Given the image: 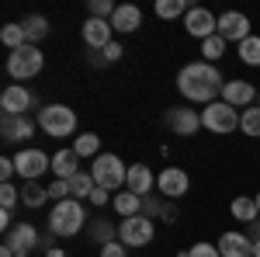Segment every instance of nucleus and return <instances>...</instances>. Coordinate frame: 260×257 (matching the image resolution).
Listing matches in <instances>:
<instances>
[{"label": "nucleus", "instance_id": "obj_7", "mask_svg": "<svg viewBox=\"0 0 260 257\" xmlns=\"http://www.w3.org/2000/svg\"><path fill=\"white\" fill-rule=\"evenodd\" d=\"M156 237V222L149 216H132V219H121L118 222V240L128 247V250H136V247H149Z\"/></svg>", "mask_w": 260, "mask_h": 257}, {"label": "nucleus", "instance_id": "obj_21", "mask_svg": "<svg viewBox=\"0 0 260 257\" xmlns=\"http://www.w3.org/2000/svg\"><path fill=\"white\" fill-rule=\"evenodd\" d=\"M52 174H56V181H70L73 174H80V157H77L73 146L52 153Z\"/></svg>", "mask_w": 260, "mask_h": 257}, {"label": "nucleus", "instance_id": "obj_4", "mask_svg": "<svg viewBox=\"0 0 260 257\" xmlns=\"http://www.w3.org/2000/svg\"><path fill=\"white\" fill-rule=\"evenodd\" d=\"M90 174H94V184H98V188H108V191H125L128 167L121 163L118 153H101V157L90 163Z\"/></svg>", "mask_w": 260, "mask_h": 257}, {"label": "nucleus", "instance_id": "obj_29", "mask_svg": "<svg viewBox=\"0 0 260 257\" xmlns=\"http://www.w3.org/2000/svg\"><path fill=\"white\" fill-rule=\"evenodd\" d=\"M0 42H4L11 52H18V49L28 45V35H24V28H21L18 21H11V24H4V28H0Z\"/></svg>", "mask_w": 260, "mask_h": 257}, {"label": "nucleus", "instance_id": "obj_43", "mask_svg": "<svg viewBox=\"0 0 260 257\" xmlns=\"http://www.w3.org/2000/svg\"><path fill=\"white\" fill-rule=\"evenodd\" d=\"M243 233H246V237L253 240V243H260V219H253V222H250V226H246Z\"/></svg>", "mask_w": 260, "mask_h": 257}, {"label": "nucleus", "instance_id": "obj_41", "mask_svg": "<svg viewBox=\"0 0 260 257\" xmlns=\"http://www.w3.org/2000/svg\"><path fill=\"white\" fill-rule=\"evenodd\" d=\"M101 56H104V63H118L121 56H125V49H121V42H111V45H108Z\"/></svg>", "mask_w": 260, "mask_h": 257}, {"label": "nucleus", "instance_id": "obj_49", "mask_svg": "<svg viewBox=\"0 0 260 257\" xmlns=\"http://www.w3.org/2000/svg\"><path fill=\"white\" fill-rule=\"evenodd\" d=\"M14 257H28V254H14Z\"/></svg>", "mask_w": 260, "mask_h": 257}, {"label": "nucleus", "instance_id": "obj_45", "mask_svg": "<svg viewBox=\"0 0 260 257\" xmlns=\"http://www.w3.org/2000/svg\"><path fill=\"white\" fill-rule=\"evenodd\" d=\"M45 257H66V254H62V247H56V243L45 240Z\"/></svg>", "mask_w": 260, "mask_h": 257}, {"label": "nucleus", "instance_id": "obj_3", "mask_svg": "<svg viewBox=\"0 0 260 257\" xmlns=\"http://www.w3.org/2000/svg\"><path fill=\"white\" fill-rule=\"evenodd\" d=\"M35 119H39V129L49 132L52 139L77 136V111H73L70 104H45V108H39Z\"/></svg>", "mask_w": 260, "mask_h": 257}, {"label": "nucleus", "instance_id": "obj_19", "mask_svg": "<svg viewBox=\"0 0 260 257\" xmlns=\"http://www.w3.org/2000/svg\"><path fill=\"white\" fill-rule=\"evenodd\" d=\"M42 243V237H39V230L31 226V222H18L11 233H7V247L14 250V254H28V250H35Z\"/></svg>", "mask_w": 260, "mask_h": 257}, {"label": "nucleus", "instance_id": "obj_31", "mask_svg": "<svg viewBox=\"0 0 260 257\" xmlns=\"http://www.w3.org/2000/svg\"><path fill=\"white\" fill-rule=\"evenodd\" d=\"M240 132L250 139H260V108L253 104V108H246V111H240Z\"/></svg>", "mask_w": 260, "mask_h": 257}, {"label": "nucleus", "instance_id": "obj_32", "mask_svg": "<svg viewBox=\"0 0 260 257\" xmlns=\"http://www.w3.org/2000/svg\"><path fill=\"white\" fill-rule=\"evenodd\" d=\"M225 45H229V42L222 39V35L205 39V42H201V56H205V63H215V66H219V60L225 56Z\"/></svg>", "mask_w": 260, "mask_h": 257}, {"label": "nucleus", "instance_id": "obj_14", "mask_svg": "<svg viewBox=\"0 0 260 257\" xmlns=\"http://www.w3.org/2000/svg\"><path fill=\"white\" fill-rule=\"evenodd\" d=\"M39 129V119H28V115H0V136L4 142H24V139L35 136Z\"/></svg>", "mask_w": 260, "mask_h": 257}, {"label": "nucleus", "instance_id": "obj_39", "mask_svg": "<svg viewBox=\"0 0 260 257\" xmlns=\"http://www.w3.org/2000/svg\"><path fill=\"white\" fill-rule=\"evenodd\" d=\"M125 254H128V247H125L121 240H111V243L101 247V257H125Z\"/></svg>", "mask_w": 260, "mask_h": 257}, {"label": "nucleus", "instance_id": "obj_27", "mask_svg": "<svg viewBox=\"0 0 260 257\" xmlns=\"http://www.w3.org/2000/svg\"><path fill=\"white\" fill-rule=\"evenodd\" d=\"M73 150H77V157L80 160H98L101 157V136L98 132H80L77 136V142H73Z\"/></svg>", "mask_w": 260, "mask_h": 257}, {"label": "nucleus", "instance_id": "obj_48", "mask_svg": "<svg viewBox=\"0 0 260 257\" xmlns=\"http://www.w3.org/2000/svg\"><path fill=\"white\" fill-rule=\"evenodd\" d=\"M253 198H257V209H260V191H257V195H253Z\"/></svg>", "mask_w": 260, "mask_h": 257}, {"label": "nucleus", "instance_id": "obj_50", "mask_svg": "<svg viewBox=\"0 0 260 257\" xmlns=\"http://www.w3.org/2000/svg\"><path fill=\"white\" fill-rule=\"evenodd\" d=\"M257 108H260V94H257Z\"/></svg>", "mask_w": 260, "mask_h": 257}, {"label": "nucleus", "instance_id": "obj_10", "mask_svg": "<svg viewBox=\"0 0 260 257\" xmlns=\"http://www.w3.org/2000/svg\"><path fill=\"white\" fill-rule=\"evenodd\" d=\"M163 125L174 136H194L198 129H205L201 125V111H194V108H167L163 111Z\"/></svg>", "mask_w": 260, "mask_h": 257}, {"label": "nucleus", "instance_id": "obj_33", "mask_svg": "<svg viewBox=\"0 0 260 257\" xmlns=\"http://www.w3.org/2000/svg\"><path fill=\"white\" fill-rule=\"evenodd\" d=\"M240 60L246 66H260V35H250L246 42H240Z\"/></svg>", "mask_w": 260, "mask_h": 257}, {"label": "nucleus", "instance_id": "obj_8", "mask_svg": "<svg viewBox=\"0 0 260 257\" xmlns=\"http://www.w3.org/2000/svg\"><path fill=\"white\" fill-rule=\"evenodd\" d=\"M14 167H18L21 181H39L45 170H52V160L45 157L42 150H35V146H21L14 153Z\"/></svg>", "mask_w": 260, "mask_h": 257}, {"label": "nucleus", "instance_id": "obj_34", "mask_svg": "<svg viewBox=\"0 0 260 257\" xmlns=\"http://www.w3.org/2000/svg\"><path fill=\"white\" fill-rule=\"evenodd\" d=\"M115 11H118V4H111V0H90V18L111 21V18H115Z\"/></svg>", "mask_w": 260, "mask_h": 257}, {"label": "nucleus", "instance_id": "obj_12", "mask_svg": "<svg viewBox=\"0 0 260 257\" xmlns=\"http://www.w3.org/2000/svg\"><path fill=\"white\" fill-rule=\"evenodd\" d=\"M257 94H260V91L250 83V80H225L219 101L233 104L236 111H246V108H253V104H257Z\"/></svg>", "mask_w": 260, "mask_h": 257}, {"label": "nucleus", "instance_id": "obj_15", "mask_svg": "<svg viewBox=\"0 0 260 257\" xmlns=\"http://www.w3.org/2000/svg\"><path fill=\"white\" fill-rule=\"evenodd\" d=\"M111 42H115V28H111V21H101V18H87V21H83V45H87V49L104 52Z\"/></svg>", "mask_w": 260, "mask_h": 257}, {"label": "nucleus", "instance_id": "obj_42", "mask_svg": "<svg viewBox=\"0 0 260 257\" xmlns=\"http://www.w3.org/2000/svg\"><path fill=\"white\" fill-rule=\"evenodd\" d=\"M87 202H94V205H108V202H115V198H111L108 188H94V195L87 198Z\"/></svg>", "mask_w": 260, "mask_h": 257}, {"label": "nucleus", "instance_id": "obj_2", "mask_svg": "<svg viewBox=\"0 0 260 257\" xmlns=\"http://www.w3.org/2000/svg\"><path fill=\"white\" fill-rule=\"evenodd\" d=\"M87 209H83V202L77 198H62L52 205V212H49V233L52 237H77L80 230H87Z\"/></svg>", "mask_w": 260, "mask_h": 257}, {"label": "nucleus", "instance_id": "obj_25", "mask_svg": "<svg viewBox=\"0 0 260 257\" xmlns=\"http://www.w3.org/2000/svg\"><path fill=\"white\" fill-rule=\"evenodd\" d=\"M87 233H90V240H94V243H101V247H104V243L118 240V226H115V222H108V219L101 216V219H90V222H87Z\"/></svg>", "mask_w": 260, "mask_h": 257}, {"label": "nucleus", "instance_id": "obj_20", "mask_svg": "<svg viewBox=\"0 0 260 257\" xmlns=\"http://www.w3.org/2000/svg\"><path fill=\"white\" fill-rule=\"evenodd\" d=\"M142 24V11L136 4H118V11H115V18H111V28L121 32V35H132V32H139Z\"/></svg>", "mask_w": 260, "mask_h": 257}, {"label": "nucleus", "instance_id": "obj_35", "mask_svg": "<svg viewBox=\"0 0 260 257\" xmlns=\"http://www.w3.org/2000/svg\"><path fill=\"white\" fill-rule=\"evenodd\" d=\"M18 202H21V191L14 188V184H0V205H4V209H11V212H14V205H18Z\"/></svg>", "mask_w": 260, "mask_h": 257}, {"label": "nucleus", "instance_id": "obj_6", "mask_svg": "<svg viewBox=\"0 0 260 257\" xmlns=\"http://www.w3.org/2000/svg\"><path fill=\"white\" fill-rule=\"evenodd\" d=\"M42 66H45V56H42L39 45H24V49H18V52L7 56V73H11V80H18V83L39 77Z\"/></svg>", "mask_w": 260, "mask_h": 257}, {"label": "nucleus", "instance_id": "obj_5", "mask_svg": "<svg viewBox=\"0 0 260 257\" xmlns=\"http://www.w3.org/2000/svg\"><path fill=\"white\" fill-rule=\"evenodd\" d=\"M201 125L208 132H215V136H229V132L240 129V111L233 104H225V101H212V104L201 108Z\"/></svg>", "mask_w": 260, "mask_h": 257}, {"label": "nucleus", "instance_id": "obj_23", "mask_svg": "<svg viewBox=\"0 0 260 257\" xmlns=\"http://www.w3.org/2000/svg\"><path fill=\"white\" fill-rule=\"evenodd\" d=\"M49 202V188H42L39 181H24L21 184V205L24 209H42Z\"/></svg>", "mask_w": 260, "mask_h": 257}, {"label": "nucleus", "instance_id": "obj_44", "mask_svg": "<svg viewBox=\"0 0 260 257\" xmlns=\"http://www.w3.org/2000/svg\"><path fill=\"white\" fill-rule=\"evenodd\" d=\"M160 219H163V222H174V219H177V209H174L170 202H163V212H160Z\"/></svg>", "mask_w": 260, "mask_h": 257}, {"label": "nucleus", "instance_id": "obj_1", "mask_svg": "<svg viewBox=\"0 0 260 257\" xmlns=\"http://www.w3.org/2000/svg\"><path fill=\"white\" fill-rule=\"evenodd\" d=\"M222 87H225V77L219 73L215 63L194 60V63H187V66H180V73H177V91L187 101H194V104H212V101H219Z\"/></svg>", "mask_w": 260, "mask_h": 257}, {"label": "nucleus", "instance_id": "obj_47", "mask_svg": "<svg viewBox=\"0 0 260 257\" xmlns=\"http://www.w3.org/2000/svg\"><path fill=\"white\" fill-rule=\"evenodd\" d=\"M253 257H260V243H253Z\"/></svg>", "mask_w": 260, "mask_h": 257}, {"label": "nucleus", "instance_id": "obj_11", "mask_svg": "<svg viewBox=\"0 0 260 257\" xmlns=\"http://www.w3.org/2000/svg\"><path fill=\"white\" fill-rule=\"evenodd\" d=\"M28 108H35V94L24 87V83H11V87H4V94H0V111L4 115H28Z\"/></svg>", "mask_w": 260, "mask_h": 257}, {"label": "nucleus", "instance_id": "obj_40", "mask_svg": "<svg viewBox=\"0 0 260 257\" xmlns=\"http://www.w3.org/2000/svg\"><path fill=\"white\" fill-rule=\"evenodd\" d=\"M18 174V167H14V157H4L0 160V181L4 184H11V178Z\"/></svg>", "mask_w": 260, "mask_h": 257}, {"label": "nucleus", "instance_id": "obj_13", "mask_svg": "<svg viewBox=\"0 0 260 257\" xmlns=\"http://www.w3.org/2000/svg\"><path fill=\"white\" fill-rule=\"evenodd\" d=\"M156 188H160V195H163V198L177 202V198L187 195V188H191V178H187V170H180V167H163L160 178H156Z\"/></svg>", "mask_w": 260, "mask_h": 257}, {"label": "nucleus", "instance_id": "obj_18", "mask_svg": "<svg viewBox=\"0 0 260 257\" xmlns=\"http://www.w3.org/2000/svg\"><path fill=\"white\" fill-rule=\"evenodd\" d=\"M125 188H128L132 195H139V198L153 195V188H156V174H153L146 163H132V167H128V178H125Z\"/></svg>", "mask_w": 260, "mask_h": 257}, {"label": "nucleus", "instance_id": "obj_26", "mask_svg": "<svg viewBox=\"0 0 260 257\" xmlns=\"http://www.w3.org/2000/svg\"><path fill=\"white\" fill-rule=\"evenodd\" d=\"M94 174L90 170H80V174H73L70 178V198H77V202H83V198H90L94 195Z\"/></svg>", "mask_w": 260, "mask_h": 257}, {"label": "nucleus", "instance_id": "obj_17", "mask_svg": "<svg viewBox=\"0 0 260 257\" xmlns=\"http://www.w3.org/2000/svg\"><path fill=\"white\" fill-rule=\"evenodd\" d=\"M215 247H219L222 257H253V240L246 237V233H240V230L222 233Z\"/></svg>", "mask_w": 260, "mask_h": 257}, {"label": "nucleus", "instance_id": "obj_30", "mask_svg": "<svg viewBox=\"0 0 260 257\" xmlns=\"http://www.w3.org/2000/svg\"><path fill=\"white\" fill-rule=\"evenodd\" d=\"M156 18H163V21H174V18H184L191 7H187V0H156Z\"/></svg>", "mask_w": 260, "mask_h": 257}, {"label": "nucleus", "instance_id": "obj_24", "mask_svg": "<svg viewBox=\"0 0 260 257\" xmlns=\"http://www.w3.org/2000/svg\"><path fill=\"white\" fill-rule=\"evenodd\" d=\"M111 205H115V212H118L121 219L142 216V198H139V195H132V191H128V188H125V191H118V195H115V202H111Z\"/></svg>", "mask_w": 260, "mask_h": 257}, {"label": "nucleus", "instance_id": "obj_38", "mask_svg": "<svg viewBox=\"0 0 260 257\" xmlns=\"http://www.w3.org/2000/svg\"><path fill=\"white\" fill-rule=\"evenodd\" d=\"M49 198H52V202L70 198V181H52V184H49Z\"/></svg>", "mask_w": 260, "mask_h": 257}, {"label": "nucleus", "instance_id": "obj_36", "mask_svg": "<svg viewBox=\"0 0 260 257\" xmlns=\"http://www.w3.org/2000/svg\"><path fill=\"white\" fill-rule=\"evenodd\" d=\"M180 257H222V254H219V247H215V243H194L191 250H184Z\"/></svg>", "mask_w": 260, "mask_h": 257}, {"label": "nucleus", "instance_id": "obj_37", "mask_svg": "<svg viewBox=\"0 0 260 257\" xmlns=\"http://www.w3.org/2000/svg\"><path fill=\"white\" fill-rule=\"evenodd\" d=\"M160 212H163V202H160V195H146V198H142V216L156 219Z\"/></svg>", "mask_w": 260, "mask_h": 257}, {"label": "nucleus", "instance_id": "obj_9", "mask_svg": "<svg viewBox=\"0 0 260 257\" xmlns=\"http://www.w3.org/2000/svg\"><path fill=\"white\" fill-rule=\"evenodd\" d=\"M184 28H187V35L191 39H212V35H219V18L208 11V7H191L187 14H184Z\"/></svg>", "mask_w": 260, "mask_h": 257}, {"label": "nucleus", "instance_id": "obj_46", "mask_svg": "<svg viewBox=\"0 0 260 257\" xmlns=\"http://www.w3.org/2000/svg\"><path fill=\"white\" fill-rule=\"evenodd\" d=\"M0 257H14V250H11V247L4 243V247H0Z\"/></svg>", "mask_w": 260, "mask_h": 257}, {"label": "nucleus", "instance_id": "obj_28", "mask_svg": "<svg viewBox=\"0 0 260 257\" xmlns=\"http://www.w3.org/2000/svg\"><path fill=\"white\" fill-rule=\"evenodd\" d=\"M21 28H24V35H28V45H39V42L49 35V21L42 18V14H28V18L21 21Z\"/></svg>", "mask_w": 260, "mask_h": 257}, {"label": "nucleus", "instance_id": "obj_22", "mask_svg": "<svg viewBox=\"0 0 260 257\" xmlns=\"http://www.w3.org/2000/svg\"><path fill=\"white\" fill-rule=\"evenodd\" d=\"M229 212H233V219L236 222H243V226H250L253 219H260V209H257V198H233V205H229Z\"/></svg>", "mask_w": 260, "mask_h": 257}, {"label": "nucleus", "instance_id": "obj_16", "mask_svg": "<svg viewBox=\"0 0 260 257\" xmlns=\"http://www.w3.org/2000/svg\"><path fill=\"white\" fill-rule=\"evenodd\" d=\"M219 35L225 42H246L250 39V18L246 14H240V11H225V14H219Z\"/></svg>", "mask_w": 260, "mask_h": 257}]
</instances>
